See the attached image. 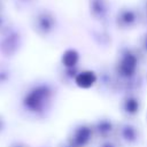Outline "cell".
<instances>
[{"instance_id": "cell-3", "label": "cell", "mask_w": 147, "mask_h": 147, "mask_svg": "<svg viewBox=\"0 0 147 147\" xmlns=\"http://www.w3.org/2000/svg\"><path fill=\"white\" fill-rule=\"evenodd\" d=\"M22 31L10 23L2 32H0V55L3 59H11L22 48Z\"/></svg>"}, {"instance_id": "cell-16", "label": "cell", "mask_w": 147, "mask_h": 147, "mask_svg": "<svg viewBox=\"0 0 147 147\" xmlns=\"http://www.w3.org/2000/svg\"><path fill=\"white\" fill-rule=\"evenodd\" d=\"M139 7L140 16H141V24L147 26V0H141Z\"/></svg>"}, {"instance_id": "cell-18", "label": "cell", "mask_w": 147, "mask_h": 147, "mask_svg": "<svg viewBox=\"0 0 147 147\" xmlns=\"http://www.w3.org/2000/svg\"><path fill=\"white\" fill-rule=\"evenodd\" d=\"M95 147H122V146L116 139H109V140L98 141Z\"/></svg>"}, {"instance_id": "cell-2", "label": "cell", "mask_w": 147, "mask_h": 147, "mask_svg": "<svg viewBox=\"0 0 147 147\" xmlns=\"http://www.w3.org/2000/svg\"><path fill=\"white\" fill-rule=\"evenodd\" d=\"M30 28L34 34L42 39L51 38L59 26V20L56 14L46 7H37L30 14L29 18Z\"/></svg>"}, {"instance_id": "cell-22", "label": "cell", "mask_w": 147, "mask_h": 147, "mask_svg": "<svg viewBox=\"0 0 147 147\" xmlns=\"http://www.w3.org/2000/svg\"><path fill=\"white\" fill-rule=\"evenodd\" d=\"M0 8H5V0H0Z\"/></svg>"}, {"instance_id": "cell-21", "label": "cell", "mask_w": 147, "mask_h": 147, "mask_svg": "<svg viewBox=\"0 0 147 147\" xmlns=\"http://www.w3.org/2000/svg\"><path fill=\"white\" fill-rule=\"evenodd\" d=\"M56 147H74V146H72V145H70V144H69V142H68V141H67V140L64 139L63 141H61V142H59Z\"/></svg>"}, {"instance_id": "cell-9", "label": "cell", "mask_w": 147, "mask_h": 147, "mask_svg": "<svg viewBox=\"0 0 147 147\" xmlns=\"http://www.w3.org/2000/svg\"><path fill=\"white\" fill-rule=\"evenodd\" d=\"M90 16L100 24H106L110 18V0H87Z\"/></svg>"}, {"instance_id": "cell-1", "label": "cell", "mask_w": 147, "mask_h": 147, "mask_svg": "<svg viewBox=\"0 0 147 147\" xmlns=\"http://www.w3.org/2000/svg\"><path fill=\"white\" fill-rule=\"evenodd\" d=\"M56 86L47 80H34L23 87L18 96L20 110L30 118L41 119L47 116L56 99Z\"/></svg>"}, {"instance_id": "cell-13", "label": "cell", "mask_w": 147, "mask_h": 147, "mask_svg": "<svg viewBox=\"0 0 147 147\" xmlns=\"http://www.w3.org/2000/svg\"><path fill=\"white\" fill-rule=\"evenodd\" d=\"M79 64V55L75 49H68L61 57L62 67H76Z\"/></svg>"}, {"instance_id": "cell-20", "label": "cell", "mask_w": 147, "mask_h": 147, "mask_svg": "<svg viewBox=\"0 0 147 147\" xmlns=\"http://www.w3.org/2000/svg\"><path fill=\"white\" fill-rule=\"evenodd\" d=\"M7 147H31L30 145H28L24 141H13L11 144H9Z\"/></svg>"}, {"instance_id": "cell-17", "label": "cell", "mask_w": 147, "mask_h": 147, "mask_svg": "<svg viewBox=\"0 0 147 147\" xmlns=\"http://www.w3.org/2000/svg\"><path fill=\"white\" fill-rule=\"evenodd\" d=\"M11 22L9 21L6 11H5V8H0V32H2Z\"/></svg>"}, {"instance_id": "cell-15", "label": "cell", "mask_w": 147, "mask_h": 147, "mask_svg": "<svg viewBox=\"0 0 147 147\" xmlns=\"http://www.w3.org/2000/svg\"><path fill=\"white\" fill-rule=\"evenodd\" d=\"M11 1L16 7V9L18 10H26L34 8L38 2V0H11Z\"/></svg>"}, {"instance_id": "cell-4", "label": "cell", "mask_w": 147, "mask_h": 147, "mask_svg": "<svg viewBox=\"0 0 147 147\" xmlns=\"http://www.w3.org/2000/svg\"><path fill=\"white\" fill-rule=\"evenodd\" d=\"M115 139L122 147H136L142 139V131L134 121L122 119L117 123Z\"/></svg>"}, {"instance_id": "cell-10", "label": "cell", "mask_w": 147, "mask_h": 147, "mask_svg": "<svg viewBox=\"0 0 147 147\" xmlns=\"http://www.w3.org/2000/svg\"><path fill=\"white\" fill-rule=\"evenodd\" d=\"M83 70V68L80 67V64L76 65V67H62L59 70V77L60 80L65 84V85H75V80L76 77L78 76V74Z\"/></svg>"}, {"instance_id": "cell-8", "label": "cell", "mask_w": 147, "mask_h": 147, "mask_svg": "<svg viewBox=\"0 0 147 147\" xmlns=\"http://www.w3.org/2000/svg\"><path fill=\"white\" fill-rule=\"evenodd\" d=\"M117 123L118 121H115L111 117L108 116H101L94 121L91 122L93 134L95 138V142L115 139L116 131H117Z\"/></svg>"}, {"instance_id": "cell-5", "label": "cell", "mask_w": 147, "mask_h": 147, "mask_svg": "<svg viewBox=\"0 0 147 147\" xmlns=\"http://www.w3.org/2000/svg\"><path fill=\"white\" fill-rule=\"evenodd\" d=\"M114 24L119 31H131L141 24V16L138 6L124 5L114 15Z\"/></svg>"}, {"instance_id": "cell-14", "label": "cell", "mask_w": 147, "mask_h": 147, "mask_svg": "<svg viewBox=\"0 0 147 147\" xmlns=\"http://www.w3.org/2000/svg\"><path fill=\"white\" fill-rule=\"evenodd\" d=\"M136 48L142 60V62H147V31L141 33L136 42Z\"/></svg>"}, {"instance_id": "cell-19", "label": "cell", "mask_w": 147, "mask_h": 147, "mask_svg": "<svg viewBox=\"0 0 147 147\" xmlns=\"http://www.w3.org/2000/svg\"><path fill=\"white\" fill-rule=\"evenodd\" d=\"M6 130H7V119L2 114H0V136L3 134Z\"/></svg>"}, {"instance_id": "cell-12", "label": "cell", "mask_w": 147, "mask_h": 147, "mask_svg": "<svg viewBox=\"0 0 147 147\" xmlns=\"http://www.w3.org/2000/svg\"><path fill=\"white\" fill-rule=\"evenodd\" d=\"M14 77V70L11 65L5 61H0V90L7 87Z\"/></svg>"}, {"instance_id": "cell-7", "label": "cell", "mask_w": 147, "mask_h": 147, "mask_svg": "<svg viewBox=\"0 0 147 147\" xmlns=\"http://www.w3.org/2000/svg\"><path fill=\"white\" fill-rule=\"evenodd\" d=\"M118 108L121 111V115L124 119H131L134 121L141 109H142V99L138 91H127L124 92L121 96Z\"/></svg>"}, {"instance_id": "cell-23", "label": "cell", "mask_w": 147, "mask_h": 147, "mask_svg": "<svg viewBox=\"0 0 147 147\" xmlns=\"http://www.w3.org/2000/svg\"><path fill=\"white\" fill-rule=\"evenodd\" d=\"M146 78H147V72H146Z\"/></svg>"}, {"instance_id": "cell-6", "label": "cell", "mask_w": 147, "mask_h": 147, "mask_svg": "<svg viewBox=\"0 0 147 147\" xmlns=\"http://www.w3.org/2000/svg\"><path fill=\"white\" fill-rule=\"evenodd\" d=\"M65 140L74 147H90L95 142L91 122H80L74 125L68 132Z\"/></svg>"}, {"instance_id": "cell-11", "label": "cell", "mask_w": 147, "mask_h": 147, "mask_svg": "<svg viewBox=\"0 0 147 147\" xmlns=\"http://www.w3.org/2000/svg\"><path fill=\"white\" fill-rule=\"evenodd\" d=\"M96 83V76L94 72L90 71V70H82L78 76L76 77L75 80V85L82 88H88L91 86H93Z\"/></svg>"}]
</instances>
